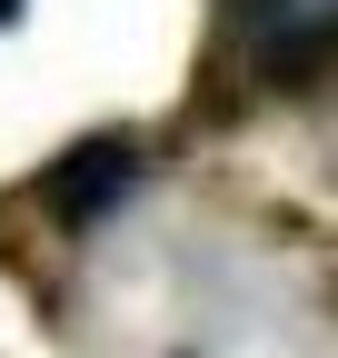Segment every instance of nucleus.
Instances as JSON below:
<instances>
[{
	"label": "nucleus",
	"instance_id": "2",
	"mask_svg": "<svg viewBox=\"0 0 338 358\" xmlns=\"http://www.w3.org/2000/svg\"><path fill=\"white\" fill-rule=\"evenodd\" d=\"M259 20V80L269 90H309L328 70V0H269Z\"/></svg>",
	"mask_w": 338,
	"mask_h": 358
},
{
	"label": "nucleus",
	"instance_id": "1",
	"mask_svg": "<svg viewBox=\"0 0 338 358\" xmlns=\"http://www.w3.org/2000/svg\"><path fill=\"white\" fill-rule=\"evenodd\" d=\"M130 179H140V140L100 129V140H80L60 169H40V209H50L60 229H100V219L130 199Z\"/></svg>",
	"mask_w": 338,
	"mask_h": 358
},
{
	"label": "nucleus",
	"instance_id": "3",
	"mask_svg": "<svg viewBox=\"0 0 338 358\" xmlns=\"http://www.w3.org/2000/svg\"><path fill=\"white\" fill-rule=\"evenodd\" d=\"M10 10H20V0H0V20H10Z\"/></svg>",
	"mask_w": 338,
	"mask_h": 358
}]
</instances>
